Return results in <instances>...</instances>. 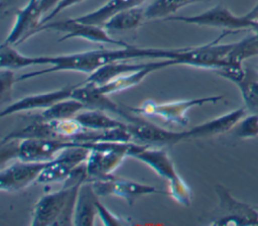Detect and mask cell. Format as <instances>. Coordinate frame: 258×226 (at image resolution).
I'll list each match as a JSON object with an SVG mask.
<instances>
[{
	"label": "cell",
	"instance_id": "cell-1",
	"mask_svg": "<svg viewBox=\"0 0 258 226\" xmlns=\"http://www.w3.org/2000/svg\"><path fill=\"white\" fill-rule=\"evenodd\" d=\"M139 47L134 45L118 47L117 49H94L55 56H43V66L48 65L49 68L21 75L18 80L22 81L32 79L41 75L61 71L92 74L108 64L115 62H126L129 60L139 59Z\"/></svg>",
	"mask_w": 258,
	"mask_h": 226
},
{
	"label": "cell",
	"instance_id": "cell-2",
	"mask_svg": "<svg viewBox=\"0 0 258 226\" xmlns=\"http://www.w3.org/2000/svg\"><path fill=\"white\" fill-rule=\"evenodd\" d=\"M128 156L144 162L158 176L165 179L168 182L169 195L175 202L185 207L190 205L191 190L178 175L166 150L162 148H151L150 145L146 144L140 145L130 142Z\"/></svg>",
	"mask_w": 258,
	"mask_h": 226
},
{
	"label": "cell",
	"instance_id": "cell-3",
	"mask_svg": "<svg viewBox=\"0 0 258 226\" xmlns=\"http://www.w3.org/2000/svg\"><path fill=\"white\" fill-rule=\"evenodd\" d=\"M88 181L87 166L81 164L77 166L71 176L63 182V187L53 193L41 197L34 205L31 215L30 225L32 226H52L61 213L73 190Z\"/></svg>",
	"mask_w": 258,
	"mask_h": 226
},
{
	"label": "cell",
	"instance_id": "cell-4",
	"mask_svg": "<svg viewBox=\"0 0 258 226\" xmlns=\"http://www.w3.org/2000/svg\"><path fill=\"white\" fill-rule=\"evenodd\" d=\"M165 21H178L198 26H208L222 28L230 32L248 30L254 32L258 26V22L254 13L249 11L247 14L238 16L232 13L228 8L217 5L205 12L192 16H168Z\"/></svg>",
	"mask_w": 258,
	"mask_h": 226
},
{
	"label": "cell",
	"instance_id": "cell-5",
	"mask_svg": "<svg viewBox=\"0 0 258 226\" xmlns=\"http://www.w3.org/2000/svg\"><path fill=\"white\" fill-rule=\"evenodd\" d=\"M222 99L223 96H210L161 104L155 103L151 99H148L138 107H128L127 109L135 115L158 117L165 122L177 126H186L188 124V110L194 107L204 106L208 103H216Z\"/></svg>",
	"mask_w": 258,
	"mask_h": 226
},
{
	"label": "cell",
	"instance_id": "cell-6",
	"mask_svg": "<svg viewBox=\"0 0 258 226\" xmlns=\"http://www.w3.org/2000/svg\"><path fill=\"white\" fill-rule=\"evenodd\" d=\"M130 142L91 143V151L86 161L89 181L105 180L113 177L112 174L128 156Z\"/></svg>",
	"mask_w": 258,
	"mask_h": 226
},
{
	"label": "cell",
	"instance_id": "cell-7",
	"mask_svg": "<svg viewBox=\"0 0 258 226\" xmlns=\"http://www.w3.org/2000/svg\"><path fill=\"white\" fill-rule=\"evenodd\" d=\"M45 30H54V31L62 32L63 35L58 39L59 42L71 39V38H82L92 42H101V43L115 45L117 47H127L131 45L123 40H117L113 38L108 33V30L103 26L80 22L75 18L60 20V21H52V22L48 21L46 23L39 25L35 29L33 34L38 33L40 31H45Z\"/></svg>",
	"mask_w": 258,
	"mask_h": 226
},
{
	"label": "cell",
	"instance_id": "cell-8",
	"mask_svg": "<svg viewBox=\"0 0 258 226\" xmlns=\"http://www.w3.org/2000/svg\"><path fill=\"white\" fill-rule=\"evenodd\" d=\"M90 151V143L82 142L63 149L46 162L36 182L39 184L64 182L77 166L87 161Z\"/></svg>",
	"mask_w": 258,
	"mask_h": 226
},
{
	"label": "cell",
	"instance_id": "cell-9",
	"mask_svg": "<svg viewBox=\"0 0 258 226\" xmlns=\"http://www.w3.org/2000/svg\"><path fill=\"white\" fill-rule=\"evenodd\" d=\"M215 192L219 198L221 215L211 222V225H258V210L243 202L236 200L222 185L215 186Z\"/></svg>",
	"mask_w": 258,
	"mask_h": 226
},
{
	"label": "cell",
	"instance_id": "cell-10",
	"mask_svg": "<svg viewBox=\"0 0 258 226\" xmlns=\"http://www.w3.org/2000/svg\"><path fill=\"white\" fill-rule=\"evenodd\" d=\"M127 130L131 134L132 139L150 146H170L191 138L189 130H167L139 118L128 122Z\"/></svg>",
	"mask_w": 258,
	"mask_h": 226
},
{
	"label": "cell",
	"instance_id": "cell-11",
	"mask_svg": "<svg viewBox=\"0 0 258 226\" xmlns=\"http://www.w3.org/2000/svg\"><path fill=\"white\" fill-rule=\"evenodd\" d=\"M91 183L95 193L99 197L116 196L126 200L129 205H132L137 198L144 195L166 194L149 185L125 179H116L114 177L105 180H94Z\"/></svg>",
	"mask_w": 258,
	"mask_h": 226
},
{
	"label": "cell",
	"instance_id": "cell-12",
	"mask_svg": "<svg viewBox=\"0 0 258 226\" xmlns=\"http://www.w3.org/2000/svg\"><path fill=\"white\" fill-rule=\"evenodd\" d=\"M80 142L57 138H27L19 143L15 156L21 160L46 162L53 159L63 149Z\"/></svg>",
	"mask_w": 258,
	"mask_h": 226
},
{
	"label": "cell",
	"instance_id": "cell-13",
	"mask_svg": "<svg viewBox=\"0 0 258 226\" xmlns=\"http://www.w3.org/2000/svg\"><path fill=\"white\" fill-rule=\"evenodd\" d=\"M46 162L19 159L1 172L0 190L11 193L27 188L33 182L37 181Z\"/></svg>",
	"mask_w": 258,
	"mask_h": 226
},
{
	"label": "cell",
	"instance_id": "cell-14",
	"mask_svg": "<svg viewBox=\"0 0 258 226\" xmlns=\"http://www.w3.org/2000/svg\"><path fill=\"white\" fill-rule=\"evenodd\" d=\"M84 104L87 109H96L101 111L114 112L122 116L127 122H132L138 117H135L127 108H121L108 98V95L103 94L97 85L84 82L83 84L75 85L72 97Z\"/></svg>",
	"mask_w": 258,
	"mask_h": 226
},
{
	"label": "cell",
	"instance_id": "cell-15",
	"mask_svg": "<svg viewBox=\"0 0 258 226\" xmlns=\"http://www.w3.org/2000/svg\"><path fill=\"white\" fill-rule=\"evenodd\" d=\"M42 18L43 14L40 9L39 1L29 0L23 8L17 11L15 22L8 36L2 43L10 45L22 43L33 35Z\"/></svg>",
	"mask_w": 258,
	"mask_h": 226
},
{
	"label": "cell",
	"instance_id": "cell-16",
	"mask_svg": "<svg viewBox=\"0 0 258 226\" xmlns=\"http://www.w3.org/2000/svg\"><path fill=\"white\" fill-rule=\"evenodd\" d=\"M74 88H75V86L63 88L60 90L51 91V92L26 96L16 102L10 104L6 108H4L1 111L0 116L5 117V116L12 115L15 113H19V112H23V111H31V110H36V109L44 110V109L52 106L53 104H55L58 101L71 98Z\"/></svg>",
	"mask_w": 258,
	"mask_h": 226
},
{
	"label": "cell",
	"instance_id": "cell-17",
	"mask_svg": "<svg viewBox=\"0 0 258 226\" xmlns=\"http://www.w3.org/2000/svg\"><path fill=\"white\" fill-rule=\"evenodd\" d=\"M247 114V109L245 107H241L222 116H219L202 124L196 125L195 127L188 130L190 132L191 138L211 137L215 135L224 134L232 130L239 123V121L242 118H244Z\"/></svg>",
	"mask_w": 258,
	"mask_h": 226
},
{
	"label": "cell",
	"instance_id": "cell-18",
	"mask_svg": "<svg viewBox=\"0 0 258 226\" xmlns=\"http://www.w3.org/2000/svg\"><path fill=\"white\" fill-rule=\"evenodd\" d=\"M98 195L95 193L91 181L84 182L78 192L74 225L75 226H92L94 225L97 212Z\"/></svg>",
	"mask_w": 258,
	"mask_h": 226
},
{
	"label": "cell",
	"instance_id": "cell-19",
	"mask_svg": "<svg viewBox=\"0 0 258 226\" xmlns=\"http://www.w3.org/2000/svg\"><path fill=\"white\" fill-rule=\"evenodd\" d=\"M146 0H109L98 9L76 17L75 19L80 22L103 26V24L114 14L125 9L140 6Z\"/></svg>",
	"mask_w": 258,
	"mask_h": 226
},
{
	"label": "cell",
	"instance_id": "cell-20",
	"mask_svg": "<svg viewBox=\"0 0 258 226\" xmlns=\"http://www.w3.org/2000/svg\"><path fill=\"white\" fill-rule=\"evenodd\" d=\"M148 65L149 63H139V64H127L125 62L111 63L101 67L94 73L90 74V76L87 78L85 82L92 83L97 86H102L115 78L142 70Z\"/></svg>",
	"mask_w": 258,
	"mask_h": 226
},
{
	"label": "cell",
	"instance_id": "cell-21",
	"mask_svg": "<svg viewBox=\"0 0 258 226\" xmlns=\"http://www.w3.org/2000/svg\"><path fill=\"white\" fill-rule=\"evenodd\" d=\"M144 19H146L145 9L137 6L114 14L103 24V27L113 31L131 30L137 28Z\"/></svg>",
	"mask_w": 258,
	"mask_h": 226
},
{
	"label": "cell",
	"instance_id": "cell-22",
	"mask_svg": "<svg viewBox=\"0 0 258 226\" xmlns=\"http://www.w3.org/2000/svg\"><path fill=\"white\" fill-rule=\"evenodd\" d=\"M86 129L91 130H111L116 128H126L127 123L116 120L109 115L105 114V111L89 109L87 111H81L75 117Z\"/></svg>",
	"mask_w": 258,
	"mask_h": 226
},
{
	"label": "cell",
	"instance_id": "cell-23",
	"mask_svg": "<svg viewBox=\"0 0 258 226\" xmlns=\"http://www.w3.org/2000/svg\"><path fill=\"white\" fill-rule=\"evenodd\" d=\"M86 109L84 104L74 98H68L56 102L52 106L44 109L37 119L40 120H54V119H67L76 117L81 111Z\"/></svg>",
	"mask_w": 258,
	"mask_h": 226
},
{
	"label": "cell",
	"instance_id": "cell-24",
	"mask_svg": "<svg viewBox=\"0 0 258 226\" xmlns=\"http://www.w3.org/2000/svg\"><path fill=\"white\" fill-rule=\"evenodd\" d=\"M258 55V36L253 32L234 45L227 56V66H242L243 62Z\"/></svg>",
	"mask_w": 258,
	"mask_h": 226
},
{
	"label": "cell",
	"instance_id": "cell-25",
	"mask_svg": "<svg viewBox=\"0 0 258 226\" xmlns=\"http://www.w3.org/2000/svg\"><path fill=\"white\" fill-rule=\"evenodd\" d=\"M200 1L203 0H152L145 8V16L146 19H164L171 16L178 9Z\"/></svg>",
	"mask_w": 258,
	"mask_h": 226
},
{
	"label": "cell",
	"instance_id": "cell-26",
	"mask_svg": "<svg viewBox=\"0 0 258 226\" xmlns=\"http://www.w3.org/2000/svg\"><path fill=\"white\" fill-rule=\"evenodd\" d=\"M0 66L1 69H8L13 71L29 66H36V60L35 56H27L18 52L10 44L1 43Z\"/></svg>",
	"mask_w": 258,
	"mask_h": 226
},
{
	"label": "cell",
	"instance_id": "cell-27",
	"mask_svg": "<svg viewBox=\"0 0 258 226\" xmlns=\"http://www.w3.org/2000/svg\"><path fill=\"white\" fill-rule=\"evenodd\" d=\"M236 86L241 92L248 113L258 115V80L247 70L245 77Z\"/></svg>",
	"mask_w": 258,
	"mask_h": 226
},
{
	"label": "cell",
	"instance_id": "cell-28",
	"mask_svg": "<svg viewBox=\"0 0 258 226\" xmlns=\"http://www.w3.org/2000/svg\"><path fill=\"white\" fill-rule=\"evenodd\" d=\"M54 133L55 138L74 141L75 137L82 133L86 128L74 117L67 119L47 120Z\"/></svg>",
	"mask_w": 258,
	"mask_h": 226
},
{
	"label": "cell",
	"instance_id": "cell-29",
	"mask_svg": "<svg viewBox=\"0 0 258 226\" xmlns=\"http://www.w3.org/2000/svg\"><path fill=\"white\" fill-rule=\"evenodd\" d=\"M236 137L241 139H250L258 136V115L248 113L233 128Z\"/></svg>",
	"mask_w": 258,
	"mask_h": 226
},
{
	"label": "cell",
	"instance_id": "cell-30",
	"mask_svg": "<svg viewBox=\"0 0 258 226\" xmlns=\"http://www.w3.org/2000/svg\"><path fill=\"white\" fill-rule=\"evenodd\" d=\"M97 212H98V215L101 218L104 225L123 226V225H130L131 224L128 220H126L122 217H119L116 214L112 213L109 209H107L104 205L101 204L99 199L97 201Z\"/></svg>",
	"mask_w": 258,
	"mask_h": 226
},
{
	"label": "cell",
	"instance_id": "cell-31",
	"mask_svg": "<svg viewBox=\"0 0 258 226\" xmlns=\"http://www.w3.org/2000/svg\"><path fill=\"white\" fill-rule=\"evenodd\" d=\"M14 74L12 70L8 69H1V75H0V82H1V101L8 100V98L11 95L12 92V87L15 82Z\"/></svg>",
	"mask_w": 258,
	"mask_h": 226
},
{
	"label": "cell",
	"instance_id": "cell-32",
	"mask_svg": "<svg viewBox=\"0 0 258 226\" xmlns=\"http://www.w3.org/2000/svg\"><path fill=\"white\" fill-rule=\"evenodd\" d=\"M84 0H61L52 10H50L46 15L43 16V18L41 19L39 25L43 24V23H46L48 22L49 20H51L53 17H55L57 14H59L61 11L66 10L67 8L71 7V6H74L78 3H81L83 2Z\"/></svg>",
	"mask_w": 258,
	"mask_h": 226
},
{
	"label": "cell",
	"instance_id": "cell-33",
	"mask_svg": "<svg viewBox=\"0 0 258 226\" xmlns=\"http://www.w3.org/2000/svg\"><path fill=\"white\" fill-rule=\"evenodd\" d=\"M43 16L48 10H52L61 0H38Z\"/></svg>",
	"mask_w": 258,
	"mask_h": 226
},
{
	"label": "cell",
	"instance_id": "cell-34",
	"mask_svg": "<svg viewBox=\"0 0 258 226\" xmlns=\"http://www.w3.org/2000/svg\"><path fill=\"white\" fill-rule=\"evenodd\" d=\"M256 208H257V210H258V207H256Z\"/></svg>",
	"mask_w": 258,
	"mask_h": 226
}]
</instances>
